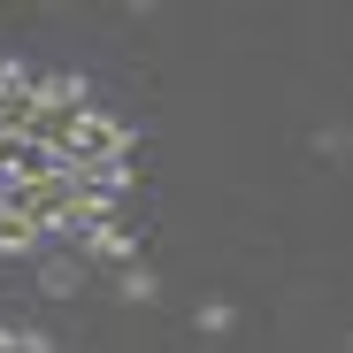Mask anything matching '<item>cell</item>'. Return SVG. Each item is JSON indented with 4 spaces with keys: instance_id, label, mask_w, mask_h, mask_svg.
Listing matches in <instances>:
<instances>
[{
    "instance_id": "obj_2",
    "label": "cell",
    "mask_w": 353,
    "mask_h": 353,
    "mask_svg": "<svg viewBox=\"0 0 353 353\" xmlns=\"http://www.w3.org/2000/svg\"><path fill=\"white\" fill-rule=\"evenodd\" d=\"M92 261H123L131 269V230H115V223H100V230H85V239H77Z\"/></svg>"
},
{
    "instance_id": "obj_4",
    "label": "cell",
    "mask_w": 353,
    "mask_h": 353,
    "mask_svg": "<svg viewBox=\"0 0 353 353\" xmlns=\"http://www.w3.org/2000/svg\"><path fill=\"white\" fill-rule=\"evenodd\" d=\"M192 330L200 338H230V330H239V307H230V300H200L192 307Z\"/></svg>"
},
{
    "instance_id": "obj_3",
    "label": "cell",
    "mask_w": 353,
    "mask_h": 353,
    "mask_svg": "<svg viewBox=\"0 0 353 353\" xmlns=\"http://www.w3.org/2000/svg\"><path fill=\"white\" fill-rule=\"evenodd\" d=\"M115 300H131V307H154V300H161V276H154L146 261H131L123 276H115Z\"/></svg>"
},
{
    "instance_id": "obj_5",
    "label": "cell",
    "mask_w": 353,
    "mask_h": 353,
    "mask_svg": "<svg viewBox=\"0 0 353 353\" xmlns=\"http://www.w3.org/2000/svg\"><path fill=\"white\" fill-rule=\"evenodd\" d=\"M345 146H353L345 123H323V131H315V154H323V161H345Z\"/></svg>"
},
{
    "instance_id": "obj_1",
    "label": "cell",
    "mask_w": 353,
    "mask_h": 353,
    "mask_svg": "<svg viewBox=\"0 0 353 353\" xmlns=\"http://www.w3.org/2000/svg\"><path fill=\"white\" fill-rule=\"evenodd\" d=\"M77 284H85V261L77 254H46L39 261V292H46V300H77Z\"/></svg>"
}]
</instances>
